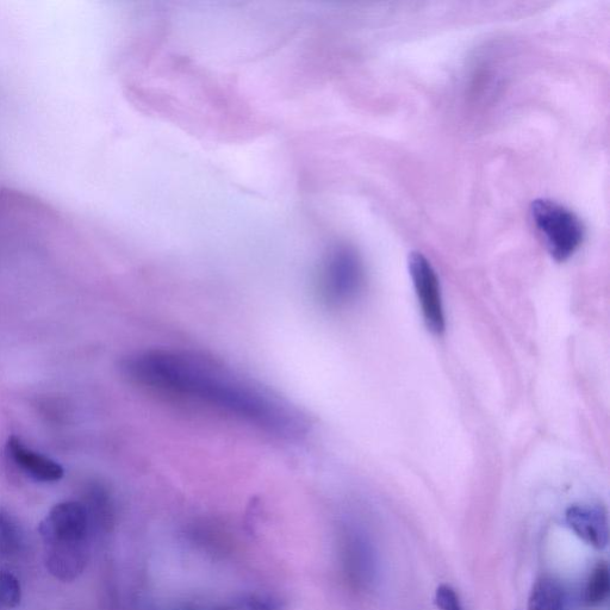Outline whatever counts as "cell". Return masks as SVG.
I'll return each mask as SVG.
<instances>
[{"instance_id":"obj_1","label":"cell","mask_w":610,"mask_h":610,"mask_svg":"<svg viewBox=\"0 0 610 610\" xmlns=\"http://www.w3.org/2000/svg\"><path fill=\"white\" fill-rule=\"evenodd\" d=\"M130 383L153 395L208 410L271 437L300 440L309 421L300 409L214 359L179 350L141 351L123 361Z\"/></svg>"},{"instance_id":"obj_13","label":"cell","mask_w":610,"mask_h":610,"mask_svg":"<svg viewBox=\"0 0 610 610\" xmlns=\"http://www.w3.org/2000/svg\"><path fill=\"white\" fill-rule=\"evenodd\" d=\"M22 599L21 584L10 572L0 574V603L6 608H16Z\"/></svg>"},{"instance_id":"obj_5","label":"cell","mask_w":610,"mask_h":610,"mask_svg":"<svg viewBox=\"0 0 610 610\" xmlns=\"http://www.w3.org/2000/svg\"><path fill=\"white\" fill-rule=\"evenodd\" d=\"M89 515L84 504L62 502L49 512L40 522L39 533L43 543H64V541L86 540Z\"/></svg>"},{"instance_id":"obj_7","label":"cell","mask_w":610,"mask_h":610,"mask_svg":"<svg viewBox=\"0 0 610 610\" xmlns=\"http://www.w3.org/2000/svg\"><path fill=\"white\" fill-rule=\"evenodd\" d=\"M89 559L86 540L45 544L47 569L62 582H72L83 574Z\"/></svg>"},{"instance_id":"obj_2","label":"cell","mask_w":610,"mask_h":610,"mask_svg":"<svg viewBox=\"0 0 610 610\" xmlns=\"http://www.w3.org/2000/svg\"><path fill=\"white\" fill-rule=\"evenodd\" d=\"M529 213L553 259L568 260L581 247L585 234L583 223L565 205L539 198L532 202Z\"/></svg>"},{"instance_id":"obj_6","label":"cell","mask_w":610,"mask_h":610,"mask_svg":"<svg viewBox=\"0 0 610 610\" xmlns=\"http://www.w3.org/2000/svg\"><path fill=\"white\" fill-rule=\"evenodd\" d=\"M565 521L585 544L600 551L608 546V515L600 504H574L566 509Z\"/></svg>"},{"instance_id":"obj_9","label":"cell","mask_w":610,"mask_h":610,"mask_svg":"<svg viewBox=\"0 0 610 610\" xmlns=\"http://www.w3.org/2000/svg\"><path fill=\"white\" fill-rule=\"evenodd\" d=\"M528 610H565L562 587L552 578L535 582L529 595Z\"/></svg>"},{"instance_id":"obj_8","label":"cell","mask_w":610,"mask_h":610,"mask_svg":"<svg viewBox=\"0 0 610 610\" xmlns=\"http://www.w3.org/2000/svg\"><path fill=\"white\" fill-rule=\"evenodd\" d=\"M6 453L17 468L26 472L40 482H58L64 477V469L53 459L37 453L22 443L17 437H11L6 444Z\"/></svg>"},{"instance_id":"obj_3","label":"cell","mask_w":610,"mask_h":610,"mask_svg":"<svg viewBox=\"0 0 610 610\" xmlns=\"http://www.w3.org/2000/svg\"><path fill=\"white\" fill-rule=\"evenodd\" d=\"M364 266L353 248L338 246L323 260L319 276L320 300L329 308H345L364 288Z\"/></svg>"},{"instance_id":"obj_16","label":"cell","mask_w":610,"mask_h":610,"mask_svg":"<svg viewBox=\"0 0 610 610\" xmlns=\"http://www.w3.org/2000/svg\"><path fill=\"white\" fill-rule=\"evenodd\" d=\"M216 610H241V609L238 605H236V606L221 607Z\"/></svg>"},{"instance_id":"obj_15","label":"cell","mask_w":610,"mask_h":610,"mask_svg":"<svg viewBox=\"0 0 610 610\" xmlns=\"http://www.w3.org/2000/svg\"><path fill=\"white\" fill-rule=\"evenodd\" d=\"M434 602L439 610H464L457 591L447 584L438 587Z\"/></svg>"},{"instance_id":"obj_12","label":"cell","mask_w":610,"mask_h":610,"mask_svg":"<svg viewBox=\"0 0 610 610\" xmlns=\"http://www.w3.org/2000/svg\"><path fill=\"white\" fill-rule=\"evenodd\" d=\"M87 500H89L91 513L97 518L99 524L104 528L110 527L112 519H114V508H112L108 491L96 485L89 491Z\"/></svg>"},{"instance_id":"obj_11","label":"cell","mask_w":610,"mask_h":610,"mask_svg":"<svg viewBox=\"0 0 610 610\" xmlns=\"http://www.w3.org/2000/svg\"><path fill=\"white\" fill-rule=\"evenodd\" d=\"M23 545V535L17 522L0 510V556L17 555Z\"/></svg>"},{"instance_id":"obj_10","label":"cell","mask_w":610,"mask_h":610,"mask_svg":"<svg viewBox=\"0 0 610 610\" xmlns=\"http://www.w3.org/2000/svg\"><path fill=\"white\" fill-rule=\"evenodd\" d=\"M610 593V572L607 563L597 564L589 576L585 587L584 600L587 605L596 607L608 599Z\"/></svg>"},{"instance_id":"obj_4","label":"cell","mask_w":610,"mask_h":610,"mask_svg":"<svg viewBox=\"0 0 610 610\" xmlns=\"http://www.w3.org/2000/svg\"><path fill=\"white\" fill-rule=\"evenodd\" d=\"M408 267L417 301H419L423 321L434 334L445 331L446 320L437 272L425 255L413 252L409 255Z\"/></svg>"},{"instance_id":"obj_14","label":"cell","mask_w":610,"mask_h":610,"mask_svg":"<svg viewBox=\"0 0 610 610\" xmlns=\"http://www.w3.org/2000/svg\"><path fill=\"white\" fill-rule=\"evenodd\" d=\"M241 610H284L285 602L270 595H250L238 603Z\"/></svg>"}]
</instances>
